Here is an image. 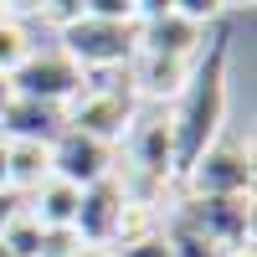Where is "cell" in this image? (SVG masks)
Returning <instances> with one entry per match:
<instances>
[{
  "label": "cell",
  "mask_w": 257,
  "mask_h": 257,
  "mask_svg": "<svg viewBox=\"0 0 257 257\" xmlns=\"http://www.w3.org/2000/svg\"><path fill=\"white\" fill-rule=\"evenodd\" d=\"M62 128H67V113L57 103H36V98H11L6 113H0V134L6 139H26V144H52Z\"/></svg>",
  "instance_id": "obj_9"
},
{
  "label": "cell",
  "mask_w": 257,
  "mask_h": 257,
  "mask_svg": "<svg viewBox=\"0 0 257 257\" xmlns=\"http://www.w3.org/2000/svg\"><path fill=\"white\" fill-rule=\"evenodd\" d=\"M190 196L201 201H231V196H252V149L247 144H226L216 139L206 155L185 170Z\"/></svg>",
  "instance_id": "obj_4"
},
{
  "label": "cell",
  "mask_w": 257,
  "mask_h": 257,
  "mask_svg": "<svg viewBox=\"0 0 257 257\" xmlns=\"http://www.w3.org/2000/svg\"><path fill=\"white\" fill-rule=\"evenodd\" d=\"M6 160H11V144L0 139V190H11V185H6Z\"/></svg>",
  "instance_id": "obj_26"
},
{
  "label": "cell",
  "mask_w": 257,
  "mask_h": 257,
  "mask_svg": "<svg viewBox=\"0 0 257 257\" xmlns=\"http://www.w3.org/2000/svg\"><path fill=\"white\" fill-rule=\"evenodd\" d=\"M160 231H165L160 206H155V201H134V196H128V201H123V211H118V226H113V242H108V252H118V247H134V242H144V237H160Z\"/></svg>",
  "instance_id": "obj_15"
},
{
  "label": "cell",
  "mask_w": 257,
  "mask_h": 257,
  "mask_svg": "<svg viewBox=\"0 0 257 257\" xmlns=\"http://www.w3.org/2000/svg\"><path fill=\"white\" fill-rule=\"evenodd\" d=\"M123 201H128V185H118L113 175L98 180V185H88V190H82V201H77V216H72V237H77L82 247H108Z\"/></svg>",
  "instance_id": "obj_8"
},
{
  "label": "cell",
  "mask_w": 257,
  "mask_h": 257,
  "mask_svg": "<svg viewBox=\"0 0 257 257\" xmlns=\"http://www.w3.org/2000/svg\"><path fill=\"white\" fill-rule=\"evenodd\" d=\"M175 216L190 221L201 237H211L221 252L237 247V242H252V196H231V201H201V196H190Z\"/></svg>",
  "instance_id": "obj_7"
},
{
  "label": "cell",
  "mask_w": 257,
  "mask_h": 257,
  "mask_svg": "<svg viewBox=\"0 0 257 257\" xmlns=\"http://www.w3.org/2000/svg\"><path fill=\"white\" fill-rule=\"evenodd\" d=\"M226 118V47L211 52V62L180 88V108L170 113V139H175V170L185 175L221 134Z\"/></svg>",
  "instance_id": "obj_1"
},
{
  "label": "cell",
  "mask_w": 257,
  "mask_h": 257,
  "mask_svg": "<svg viewBox=\"0 0 257 257\" xmlns=\"http://www.w3.org/2000/svg\"><path fill=\"white\" fill-rule=\"evenodd\" d=\"M221 6H226V11H242V6H252V0H221Z\"/></svg>",
  "instance_id": "obj_29"
},
{
  "label": "cell",
  "mask_w": 257,
  "mask_h": 257,
  "mask_svg": "<svg viewBox=\"0 0 257 257\" xmlns=\"http://www.w3.org/2000/svg\"><path fill=\"white\" fill-rule=\"evenodd\" d=\"M21 211V201H16V190H0V237H6V226H11V216Z\"/></svg>",
  "instance_id": "obj_24"
},
{
  "label": "cell",
  "mask_w": 257,
  "mask_h": 257,
  "mask_svg": "<svg viewBox=\"0 0 257 257\" xmlns=\"http://www.w3.org/2000/svg\"><path fill=\"white\" fill-rule=\"evenodd\" d=\"M77 201H82L77 185H67V180H41V185L31 190V206H21V211H26L41 231H72Z\"/></svg>",
  "instance_id": "obj_12"
},
{
  "label": "cell",
  "mask_w": 257,
  "mask_h": 257,
  "mask_svg": "<svg viewBox=\"0 0 257 257\" xmlns=\"http://www.w3.org/2000/svg\"><path fill=\"white\" fill-rule=\"evenodd\" d=\"M113 257H170V247H165V231H160V237H144V242H134V247H118Z\"/></svg>",
  "instance_id": "obj_22"
},
{
  "label": "cell",
  "mask_w": 257,
  "mask_h": 257,
  "mask_svg": "<svg viewBox=\"0 0 257 257\" xmlns=\"http://www.w3.org/2000/svg\"><path fill=\"white\" fill-rule=\"evenodd\" d=\"M185 82H190V62L134 52V93H144V98H180Z\"/></svg>",
  "instance_id": "obj_13"
},
{
  "label": "cell",
  "mask_w": 257,
  "mask_h": 257,
  "mask_svg": "<svg viewBox=\"0 0 257 257\" xmlns=\"http://www.w3.org/2000/svg\"><path fill=\"white\" fill-rule=\"evenodd\" d=\"M82 77H88V72H77L72 62L52 47V52H31V57L11 72V93H16V98H36V103H57V108H67V103L82 93Z\"/></svg>",
  "instance_id": "obj_5"
},
{
  "label": "cell",
  "mask_w": 257,
  "mask_h": 257,
  "mask_svg": "<svg viewBox=\"0 0 257 257\" xmlns=\"http://www.w3.org/2000/svg\"><path fill=\"white\" fill-rule=\"evenodd\" d=\"M6 144H11V160H6L11 190H36L41 180H52V144H26V139H6Z\"/></svg>",
  "instance_id": "obj_14"
},
{
  "label": "cell",
  "mask_w": 257,
  "mask_h": 257,
  "mask_svg": "<svg viewBox=\"0 0 257 257\" xmlns=\"http://www.w3.org/2000/svg\"><path fill=\"white\" fill-rule=\"evenodd\" d=\"M165 247H170V257H221L216 242L201 237V231L190 226V221H180V216L165 221Z\"/></svg>",
  "instance_id": "obj_16"
},
{
  "label": "cell",
  "mask_w": 257,
  "mask_h": 257,
  "mask_svg": "<svg viewBox=\"0 0 257 257\" xmlns=\"http://www.w3.org/2000/svg\"><path fill=\"white\" fill-rule=\"evenodd\" d=\"M31 52H36L31 31L21 26V21H11V16H6V21H0V77H11V72H16Z\"/></svg>",
  "instance_id": "obj_17"
},
{
  "label": "cell",
  "mask_w": 257,
  "mask_h": 257,
  "mask_svg": "<svg viewBox=\"0 0 257 257\" xmlns=\"http://www.w3.org/2000/svg\"><path fill=\"white\" fill-rule=\"evenodd\" d=\"M36 16L47 21V26H57V31H67V26H77V21L88 16V11H82V0H47V6H41Z\"/></svg>",
  "instance_id": "obj_19"
},
{
  "label": "cell",
  "mask_w": 257,
  "mask_h": 257,
  "mask_svg": "<svg viewBox=\"0 0 257 257\" xmlns=\"http://www.w3.org/2000/svg\"><path fill=\"white\" fill-rule=\"evenodd\" d=\"M41 6H47V0H6V16L16 21V16H36Z\"/></svg>",
  "instance_id": "obj_25"
},
{
  "label": "cell",
  "mask_w": 257,
  "mask_h": 257,
  "mask_svg": "<svg viewBox=\"0 0 257 257\" xmlns=\"http://www.w3.org/2000/svg\"><path fill=\"white\" fill-rule=\"evenodd\" d=\"M82 11L93 21H123V26H139L134 21V0H82Z\"/></svg>",
  "instance_id": "obj_20"
},
{
  "label": "cell",
  "mask_w": 257,
  "mask_h": 257,
  "mask_svg": "<svg viewBox=\"0 0 257 257\" xmlns=\"http://www.w3.org/2000/svg\"><path fill=\"white\" fill-rule=\"evenodd\" d=\"M62 57L72 62L77 72H113V67H128L139 52V36L134 26H123V21H93V16H82L77 26L62 31Z\"/></svg>",
  "instance_id": "obj_2"
},
{
  "label": "cell",
  "mask_w": 257,
  "mask_h": 257,
  "mask_svg": "<svg viewBox=\"0 0 257 257\" xmlns=\"http://www.w3.org/2000/svg\"><path fill=\"white\" fill-rule=\"evenodd\" d=\"M221 11H226L221 0H175V16L190 21V26H201V31H206V21H216Z\"/></svg>",
  "instance_id": "obj_21"
},
{
  "label": "cell",
  "mask_w": 257,
  "mask_h": 257,
  "mask_svg": "<svg viewBox=\"0 0 257 257\" xmlns=\"http://www.w3.org/2000/svg\"><path fill=\"white\" fill-rule=\"evenodd\" d=\"M134 134V165L149 175V185H165L175 175V139H170V118H144L128 128Z\"/></svg>",
  "instance_id": "obj_11"
},
{
  "label": "cell",
  "mask_w": 257,
  "mask_h": 257,
  "mask_svg": "<svg viewBox=\"0 0 257 257\" xmlns=\"http://www.w3.org/2000/svg\"><path fill=\"white\" fill-rule=\"evenodd\" d=\"M113 175V144H98L77 128H62L52 139V180H67L77 190H88L98 180Z\"/></svg>",
  "instance_id": "obj_6"
},
{
  "label": "cell",
  "mask_w": 257,
  "mask_h": 257,
  "mask_svg": "<svg viewBox=\"0 0 257 257\" xmlns=\"http://www.w3.org/2000/svg\"><path fill=\"white\" fill-rule=\"evenodd\" d=\"M77 257H113V252H108V247H82Z\"/></svg>",
  "instance_id": "obj_28"
},
{
  "label": "cell",
  "mask_w": 257,
  "mask_h": 257,
  "mask_svg": "<svg viewBox=\"0 0 257 257\" xmlns=\"http://www.w3.org/2000/svg\"><path fill=\"white\" fill-rule=\"evenodd\" d=\"M134 36H139V52H149V57H175V62H190V57L201 52V26L180 21L175 11L160 16V21H139Z\"/></svg>",
  "instance_id": "obj_10"
},
{
  "label": "cell",
  "mask_w": 257,
  "mask_h": 257,
  "mask_svg": "<svg viewBox=\"0 0 257 257\" xmlns=\"http://www.w3.org/2000/svg\"><path fill=\"white\" fill-rule=\"evenodd\" d=\"M62 113H67V128H77V134H88L98 144H113L134 128V88H113V82L82 77V93Z\"/></svg>",
  "instance_id": "obj_3"
},
{
  "label": "cell",
  "mask_w": 257,
  "mask_h": 257,
  "mask_svg": "<svg viewBox=\"0 0 257 257\" xmlns=\"http://www.w3.org/2000/svg\"><path fill=\"white\" fill-rule=\"evenodd\" d=\"M175 11V0H134V21H160Z\"/></svg>",
  "instance_id": "obj_23"
},
{
  "label": "cell",
  "mask_w": 257,
  "mask_h": 257,
  "mask_svg": "<svg viewBox=\"0 0 257 257\" xmlns=\"http://www.w3.org/2000/svg\"><path fill=\"white\" fill-rule=\"evenodd\" d=\"M0 21H6V0H0Z\"/></svg>",
  "instance_id": "obj_30"
},
{
  "label": "cell",
  "mask_w": 257,
  "mask_h": 257,
  "mask_svg": "<svg viewBox=\"0 0 257 257\" xmlns=\"http://www.w3.org/2000/svg\"><path fill=\"white\" fill-rule=\"evenodd\" d=\"M41 237H47V231H41L26 211H16L11 226H6V237H0V247H6L11 257H41Z\"/></svg>",
  "instance_id": "obj_18"
},
{
  "label": "cell",
  "mask_w": 257,
  "mask_h": 257,
  "mask_svg": "<svg viewBox=\"0 0 257 257\" xmlns=\"http://www.w3.org/2000/svg\"><path fill=\"white\" fill-rule=\"evenodd\" d=\"M16 93H11V77H0V113H6V103H11Z\"/></svg>",
  "instance_id": "obj_27"
}]
</instances>
